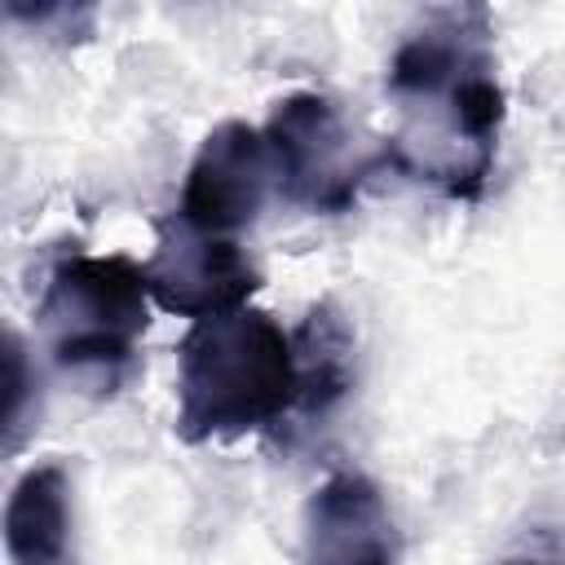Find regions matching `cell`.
<instances>
[{
	"label": "cell",
	"instance_id": "11",
	"mask_svg": "<svg viewBox=\"0 0 565 565\" xmlns=\"http://www.w3.org/2000/svg\"><path fill=\"white\" fill-rule=\"evenodd\" d=\"M503 565H552V561H503Z\"/></svg>",
	"mask_w": 565,
	"mask_h": 565
},
{
	"label": "cell",
	"instance_id": "7",
	"mask_svg": "<svg viewBox=\"0 0 565 565\" xmlns=\"http://www.w3.org/2000/svg\"><path fill=\"white\" fill-rule=\"evenodd\" d=\"M397 556L402 534L371 477L335 472L309 494L300 565H397Z\"/></svg>",
	"mask_w": 565,
	"mask_h": 565
},
{
	"label": "cell",
	"instance_id": "6",
	"mask_svg": "<svg viewBox=\"0 0 565 565\" xmlns=\"http://www.w3.org/2000/svg\"><path fill=\"white\" fill-rule=\"evenodd\" d=\"M269 190H278V177L265 128L225 119L203 137L199 154L190 159L177 212L207 234L234 238V230L252 225L265 212Z\"/></svg>",
	"mask_w": 565,
	"mask_h": 565
},
{
	"label": "cell",
	"instance_id": "5",
	"mask_svg": "<svg viewBox=\"0 0 565 565\" xmlns=\"http://www.w3.org/2000/svg\"><path fill=\"white\" fill-rule=\"evenodd\" d=\"M260 287V269L230 234H207L181 212L159 221L154 252L146 260V291L177 318H216L247 305Z\"/></svg>",
	"mask_w": 565,
	"mask_h": 565
},
{
	"label": "cell",
	"instance_id": "2",
	"mask_svg": "<svg viewBox=\"0 0 565 565\" xmlns=\"http://www.w3.org/2000/svg\"><path fill=\"white\" fill-rule=\"evenodd\" d=\"M146 265L132 256H62L35 305L49 358L84 393L110 397L141 371V335L150 327Z\"/></svg>",
	"mask_w": 565,
	"mask_h": 565
},
{
	"label": "cell",
	"instance_id": "3",
	"mask_svg": "<svg viewBox=\"0 0 565 565\" xmlns=\"http://www.w3.org/2000/svg\"><path fill=\"white\" fill-rule=\"evenodd\" d=\"M397 106L402 128L388 137L384 163H397L450 199H477L490 177L508 110L503 84L494 79V57L481 53L441 84L397 97Z\"/></svg>",
	"mask_w": 565,
	"mask_h": 565
},
{
	"label": "cell",
	"instance_id": "9",
	"mask_svg": "<svg viewBox=\"0 0 565 565\" xmlns=\"http://www.w3.org/2000/svg\"><path fill=\"white\" fill-rule=\"evenodd\" d=\"M4 552L13 565H75V499L57 459L18 477L4 503Z\"/></svg>",
	"mask_w": 565,
	"mask_h": 565
},
{
	"label": "cell",
	"instance_id": "8",
	"mask_svg": "<svg viewBox=\"0 0 565 565\" xmlns=\"http://www.w3.org/2000/svg\"><path fill=\"white\" fill-rule=\"evenodd\" d=\"M291 353H296V402L287 419L296 428H313L327 415H335L358 384V335L335 300H318L300 318V327L291 331Z\"/></svg>",
	"mask_w": 565,
	"mask_h": 565
},
{
	"label": "cell",
	"instance_id": "10",
	"mask_svg": "<svg viewBox=\"0 0 565 565\" xmlns=\"http://www.w3.org/2000/svg\"><path fill=\"white\" fill-rule=\"evenodd\" d=\"M26 358H22V340L9 331V450H18L22 441V402H26Z\"/></svg>",
	"mask_w": 565,
	"mask_h": 565
},
{
	"label": "cell",
	"instance_id": "1",
	"mask_svg": "<svg viewBox=\"0 0 565 565\" xmlns=\"http://www.w3.org/2000/svg\"><path fill=\"white\" fill-rule=\"evenodd\" d=\"M296 402L291 335L265 309L194 322L177 344V437L199 446L282 424Z\"/></svg>",
	"mask_w": 565,
	"mask_h": 565
},
{
	"label": "cell",
	"instance_id": "4",
	"mask_svg": "<svg viewBox=\"0 0 565 565\" xmlns=\"http://www.w3.org/2000/svg\"><path fill=\"white\" fill-rule=\"evenodd\" d=\"M265 141L274 154L278 194L296 207L327 216L349 212L358 203L362 181L384 163V154L380 159L358 154L335 102H327L322 93L282 97L265 124Z\"/></svg>",
	"mask_w": 565,
	"mask_h": 565
}]
</instances>
